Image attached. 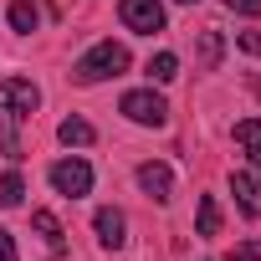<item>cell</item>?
Segmentation results:
<instances>
[{
  "label": "cell",
  "mask_w": 261,
  "mask_h": 261,
  "mask_svg": "<svg viewBox=\"0 0 261 261\" xmlns=\"http://www.w3.org/2000/svg\"><path fill=\"white\" fill-rule=\"evenodd\" d=\"M118 72H128V46L123 41H97L87 57H77V67H72V77L87 87V82H108V77H118Z\"/></svg>",
  "instance_id": "1"
},
{
  "label": "cell",
  "mask_w": 261,
  "mask_h": 261,
  "mask_svg": "<svg viewBox=\"0 0 261 261\" xmlns=\"http://www.w3.org/2000/svg\"><path fill=\"white\" fill-rule=\"evenodd\" d=\"M123 118H134L139 128H164L169 123V102L154 92V87H134V92H123Z\"/></svg>",
  "instance_id": "2"
},
{
  "label": "cell",
  "mask_w": 261,
  "mask_h": 261,
  "mask_svg": "<svg viewBox=\"0 0 261 261\" xmlns=\"http://www.w3.org/2000/svg\"><path fill=\"white\" fill-rule=\"evenodd\" d=\"M51 190L67 195V200H82V195L92 190V164L77 159V154H72V159H57V164H51Z\"/></svg>",
  "instance_id": "3"
},
{
  "label": "cell",
  "mask_w": 261,
  "mask_h": 261,
  "mask_svg": "<svg viewBox=\"0 0 261 261\" xmlns=\"http://www.w3.org/2000/svg\"><path fill=\"white\" fill-rule=\"evenodd\" d=\"M118 16L128 31L154 36V31H164V0H118Z\"/></svg>",
  "instance_id": "4"
},
{
  "label": "cell",
  "mask_w": 261,
  "mask_h": 261,
  "mask_svg": "<svg viewBox=\"0 0 261 261\" xmlns=\"http://www.w3.org/2000/svg\"><path fill=\"white\" fill-rule=\"evenodd\" d=\"M0 102L16 108L21 118H31V113L41 108V87H36L31 77H0Z\"/></svg>",
  "instance_id": "5"
},
{
  "label": "cell",
  "mask_w": 261,
  "mask_h": 261,
  "mask_svg": "<svg viewBox=\"0 0 261 261\" xmlns=\"http://www.w3.org/2000/svg\"><path fill=\"white\" fill-rule=\"evenodd\" d=\"M92 225H97V241H102L108 251H123V246H128V220H123V210L102 205V210L92 215Z\"/></svg>",
  "instance_id": "6"
},
{
  "label": "cell",
  "mask_w": 261,
  "mask_h": 261,
  "mask_svg": "<svg viewBox=\"0 0 261 261\" xmlns=\"http://www.w3.org/2000/svg\"><path fill=\"white\" fill-rule=\"evenodd\" d=\"M139 185H144V195H149V200H159V205L174 195V174H169V164H154V159H149V164H139Z\"/></svg>",
  "instance_id": "7"
},
{
  "label": "cell",
  "mask_w": 261,
  "mask_h": 261,
  "mask_svg": "<svg viewBox=\"0 0 261 261\" xmlns=\"http://www.w3.org/2000/svg\"><path fill=\"white\" fill-rule=\"evenodd\" d=\"M0 154L6 159H21V113L0 102Z\"/></svg>",
  "instance_id": "8"
},
{
  "label": "cell",
  "mask_w": 261,
  "mask_h": 261,
  "mask_svg": "<svg viewBox=\"0 0 261 261\" xmlns=\"http://www.w3.org/2000/svg\"><path fill=\"white\" fill-rule=\"evenodd\" d=\"M230 190H236V205H241V215H251V220H256V215H261V200H256V179H251L246 169H236V174H230Z\"/></svg>",
  "instance_id": "9"
},
{
  "label": "cell",
  "mask_w": 261,
  "mask_h": 261,
  "mask_svg": "<svg viewBox=\"0 0 261 261\" xmlns=\"http://www.w3.org/2000/svg\"><path fill=\"white\" fill-rule=\"evenodd\" d=\"M57 139L67 144V149H87L97 134H92V123L87 118H62V128H57Z\"/></svg>",
  "instance_id": "10"
},
{
  "label": "cell",
  "mask_w": 261,
  "mask_h": 261,
  "mask_svg": "<svg viewBox=\"0 0 261 261\" xmlns=\"http://www.w3.org/2000/svg\"><path fill=\"white\" fill-rule=\"evenodd\" d=\"M236 144L246 149L251 164H261V118H241L236 123Z\"/></svg>",
  "instance_id": "11"
},
{
  "label": "cell",
  "mask_w": 261,
  "mask_h": 261,
  "mask_svg": "<svg viewBox=\"0 0 261 261\" xmlns=\"http://www.w3.org/2000/svg\"><path fill=\"white\" fill-rule=\"evenodd\" d=\"M31 225H36V230L46 236V246H51V256H62V251H67V236H62V220H57L51 210H36V215H31Z\"/></svg>",
  "instance_id": "12"
},
{
  "label": "cell",
  "mask_w": 261,
  "mask_h": 261,
  "mask_svg": "<svg viewBox=\"0 0 261 261\" xmlns=\"http://www.w3.org/2000/svg\"><path fill=\"white\" fill-rule=\"evenodd\" d=\"M6 21H11V31H26V36H31V31L41 26V11L31 6V0H11V11H6Z\"/></svg>",
  "instance_id": "13"
},
{
  "label": "cell",
  "mask_w": 261,
  "mask_h": 261,
  "mask_svg": "<svg viewBox=\"0 0 261 261\" xmlns=\"http://www.w3.org/2000/svg\"><path fill=\"white\" fill-rule=\"evenodd\" d=\"M195 220H200V236H220V200L215 195H200Z\"/></svg>",
  "instance_id": "14"
},
{
  "label": "cell",
  "mask_w": 261,
  "mask_h": 261,
  "mask_svg": "<svg viewBox=\"0 0 261 261\" xmlns=\"http://www.w3.org/2000/svg\"><path fill=\"white\" fill-rule=\"evenodd\" d=\"M220 57H225L220 31H200V67H205V72H215V67H220Z\"/></svg>",
  "instance_id": "15"
},
{
  "label": "cell",
  "mask_w": 261,
  "mask_h": 261,
  "mask_svg": "<svg viewBox=\"0 0 261 261\" xmlns=\"http://www.w3.org/2000/svg\"><path fill=\"white\" fill-rule=\"evenodd\" d=\"M21 195H26L21 169H6V174H0V205H6V210H16V205H21Z\"/></svg>",
  "instance_id": "16"
},
{
  "label": "cell",
  "mask_w": 261,
  "mask_h": 261,
  "mask_svg": "<svg viewBox=\"0 0 261 261\" xmlns=\"http://www.w3.org/2000/svg\"><path fill=\"white\" fill-rule=\"evenodd\" d=\"M149 77H154V82H174V77H179V57H174V51L149 57Z\"/></svg>",
  "instance_id": "17"
},
{
  "label": "cell",
  "mask_w": 261,
  "mask_h": 261,
  "mask_svg": "<svg viewBox=\"0 0 261 261\" xmlns=\"http://www.w3.org/2000/svg\"><path fill=\"white\" fill-rule=\"evenodd\" d=\"M230 261H261V236H256V241H241V246L230 251Z\"/></svg>",
  "instance_id": "18"
},
{
  "label": "cell",
  "mask_w": 261,
  "mask_h": 261,
  "mask_svg": "<svg viewBox=\"0 0 261 261\" xmlns=\"http://www.w3.org/2000/svg\"><path fill=\"white\" fill-rule=\"evenodd\" d=\"M0 261H21V251H16V236L0 225Z\"/></svg>",
  "instance_id": "19"
},
{
  "label": "cell",
  "mask_w": 261,
  "mask_h": 261,
  "mask_svg": "<svg viewBox=\"0 0 261 261\" xmlns=\"http://www.w3.org/2000/svg\"><path fill=\"white\" fill-rule=\"evenodd\" d=\"M236 41H241V51H246V57H261V31H241Z\"/></svg>",
  "instance_id": "20"
},
{
  "label": "cell",
  "mask_w": 261,
  "mask_h": 261,
  "mask_svg": "<svg viewBox=\"0 0 261 261\" xmlns=\"http://www.w3.org/2000/svg\"><path fill=\"white\" fill-rule=\"evenodd\" d=\"M236 16H261V0H225Z\"/></svg>",
  "instance_id": "21"
},
{
  "label": "cell",
  "mask_w": 261,
  "mask_h": 261,
  "mask_svg": "<svg viewBox=\"0 0 261 261\" xmlns=\"http://www.w3.org/2000/svg\"><path fill=\"white\" fill-rule=\"evenodd\" d=\"M174 6H200V0H174Z\"/></svg>",
  "instance_id": "22"
}]
</instances>
